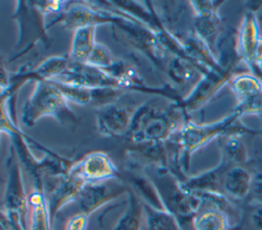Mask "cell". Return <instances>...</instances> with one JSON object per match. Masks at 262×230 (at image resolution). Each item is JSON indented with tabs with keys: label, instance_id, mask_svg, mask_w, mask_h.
I'll list each match as a JSON object with an SVG mask.
<instances>
[{
	"label": "cell",
	"instance_id": "obj_1",
	"mask_svg": "<svg viewBox=\"0 0 262 230\" xmlns=\"http://www.w3.org/2000/svg\"><path fill=\"white\" fill-rule=\"evenodd\" d=\"M241 119L233 110L212 123L198 124L187 119L179 132L171 139L175 146L174 160L179 168V172L186 173L189 169L191 155L214 139H219L229 133L257 135L256 130L243 125Z\"/></svg>",
	"mask_w": 262,
	"mask_h": 230
},
{
	"label": "cell",
	"instance_id": "obj_2",
	"mask_svg": "<svg viewBox=\"0 0 262 230\" xmlns=\"http://www.w3.org/2000/svg\"><path fill=\"white\" fill-rule=\"evenodd\" d=\"M186 120V114L175 102L166 108L146 102L133 111L127 137L133 144L166 143Z\"/></svg>",
	"mask_w": 262,
	"mask_h": 230
},
{
	"label": "cell",
	"instance_id": "obj_3",
	"mask_svg": "<svg viewBox=\"0 0 262 230\" xmlns=\"http://www.w3.org/2000/svg\"><path fill=\"white\" fill-rule=\"evenodd\" d=\"M219 53V66L202 75L189 93L176 103L186 116L207 104L238 73L236 68L241 59L235 51V41L229 39Z\"/></svg>",
	"mask_w": 262,
	"mask_h": 230
},
{
	"label": "cell",
	"instance_id": "obj_4",
	"mask_svg": "<svg viewBox=\"0 0 262 230\" xmlns=\"http://www.w3.org/2000/svg\"><path fill=\"white\" fill-rule=\"evenodd\" d=\"M43 117H52L61 125L78 120L69 100L51 80L35 83L33 93L23 106L21 123L31 128Z\"/></svg>",
	"mask_w": 262,
	"mask_h": 230
},
{
	"label": "cell",
	"instance_id": "obj_5",
	"mask_svg": "<svg viewBox=\"0 0 262 230\" xmlns=\"http://www.w3.org/2000/svg\"><path fill=\"white\" fill-rule=\"evenodd\" d=\"M145 175L155 184L165 210L172 213L177 220L194 218L200 209L196 193L186 191L181 179L168 167H148Z\"/></svg>",
	"mask_w": 262,
	"mask_h": 230
},
{
	"label": "cell",
	"instance_id": "obj_6",
	"mask_svg": "<svg viewBox=\"0 0 262 230\" xmlns=\"http://www.w3.org/2000/svg\"><path fill=\"white\" fill-rule=\"evenodd\" d=\"M118 40L126 41L131 47L143 53L159 68L165 71L171 57L161 45L156 31L125 12V15L112 26Z\"/></svg>",
	"mask_w": 262,
	"mask_h": 230
},
{
	"label": "cell",
	"instance_id": "obj_7",
	"mask_svg": "<svg viewBox=\"0 0 262 230\" xmlns=\"http://www.w3.org/2000/svg\"><path fill=\"white\" fill-rule=\"evenodd\" d=\"M105 4L106 6L96 2H68L66 8L48 27L59 22L64 29L75 31L79 28L97 27L104 24L113 26L125 15V12L110 2Z\"/></svg>",
	"mask_w": 262,
	"mask_h": 230
},
{
	"label": "cell",
	"instance_id": "obj_8",
	"mask_svg": "<svg viewBox=\"0 0 262 230\" xmlns=\"http://www.w3.org/2000/svg\"><path fill=\"white\" fill-rule=\"evenodd\" d=\"M45 15L35 2H16L13 18L16 19L19 28L18 43L15 46L18 55L28 52L39 41L46 44L47 47L50 46V38L46 35L48 28L45 25Z\"/></svg>",
	"mask_w": 262,
	"mask_h": 230
},
{
	"label": "cell",
	"instance_id": "obj_9",
	"mask_svg": "<svg viewBox=\"0 0 262 230\" xmlns=\"http://www.w3.org/2000/svg\"><path fill=\"white\" fill-rule=\"evenodd\" d=\"M7 180L2 198V210L6 216L20 221L28 228L29 200L25 190L20 164L13 148L6 160Z\"/></svg>",
	"mask_w": 262,
	"mask_h": 230
},
{
	"label": "cell",
	"instance_id": "obj_10",
	"mask_svg": "<svg viewBox=\"0 0 262 230\" xmlns=\"http://www.w3.org/2000/svg\"><path fill=\"white\" fill-rule=\"evenodd\" d=\"M52 81L91 89L113 88L126 91L119 80L113 78L103 70L87 63L73 62L72 60L68 68Z\"/></svg>",
	"mask_w": 262,
	"mask_h": 230
},
{
	"label": "cell",
	"instance_id": "obj_11",
	"mask_svg": "<svg viewBox=\"0 0 262 230\" xmlns=\"http://www.w3.org/2000/svg\"><path fill=\"white\" fill-rule=\"evenodd\" d=\"M128 189V184L123 182L122 179L86 183L77 202L81 212L90 216L102 205L115 200L123 194H127Z\"/></svg>",
	"mask_w": 262,
	"mask_h": 230
},
{
	"label": "cell",
	"instance_id": "obj_12",
	"mask_svg": "<svg viewBox=\"0 0 262 230\" xmlns=\"http://www.w3.org/2000/svg\"><path fill=\"white\" fill-rule=\"evenodd\" d=\"M73 169L86 183L122 179L117 166L108 154L103 151H92L86 153L80 160L74 164Z\"/></svg>",
	"mask_w": 262,
	"mask_h": 230
},
{
	"label": "cell",
	"instance_id": "obj_13",
	"mask_svg": "<svg viewBox=\"0 0 262 230\" xmlns=\"http://www.w3.org/2000/svg\"><path fill=\"white\" fill-rule=\"evenodd\" d=\"M85 184L86 182L73 169V167L66 176L55 179L49 193V197L47 198L48 210L52 223H54L57 213L64 205L78 200V197Z\"/></svg>",
	"mask_w": 262,
	"mask_h": 230
},
{
	"label": "cell",
	"instance_id": "obj_14",
	"mask_svg": "<svg viewBox=\"0 0 262 230\" xmlns=\"http://www.w3.org/2000/svg\"><path fill=\"white\" fill-rule=\"evenodd\" d=\"M132 117V111L117 103L99 107L95 113L97 131L106 137L127 135L131 126Z\"/></svg>",
	"mask_w": 262,
	"mask_h": 230
},
{
	"label": "cell",
	"instance_id": "obj_15",
	"mask_svg": "<svg viewBox=\"0 0 262 230\" xmlns=\"http://www.w3.org/2000/svg\"><path fill=\"white\" fill-rule=\"evenodd\" d=\"M260 37L257 14L255 11L247 9L243 14L234 39L236 54L241 61L246 65L249 62Z\"/></svg>",
	"mask_w": 262,
	"mask_h": 230
},
{
	"label": "cell",
	"instance_id": "obj_16",
	"mask_svg": "<svg viewBox=\"0 0 262 230\" xmlns=\"http://www.w3.org/2000/svg\"><path fill=\"white\" fill-rule=\"evenodd\" d=\"M230 167V165L224 159L220 158L217 166L200 174L185 177L181 180L183 188L192 193L203 192H220L222 193V178L224 172Z\"/></svg>",
	"mask_w": 262,
	"mask_h": 230
},
{
	"label": "cell",
	"instance_id": "obj_17",
	"mask_svg": "<svg viewBox=\"0 0 262 230\" xmlns=\"http://www.w3.org/2000/svg\"><path fill=\"white\" fill-rule=\"evenodd\" d=\"M251 182L252 172L248 166H230L222 178V193L228 198L246 201Z\"/></svg>",
	"mask_w": 262,
	"mask_h": 230
},
{
	"label": "cell",
	"instance_id": "obj_18",
	"mask_svg": "<svg viewBox=\"0 0 262 230\" xmlns=\"http://www.w3.org/2000/svg\"><path fill=\"white\" fill-rule=\"evenodd\" d=\"M28 230H53L44 187H34L28 194Z\"/></svg>",
	"mask_w": 262,
	"mask_h": 230
},
{
	"label": "cell",
	"instance_id": "obj_19",
	"mask_svg": "<svg viewBox=\"0 0 262 230\" xmlns=\"http://www.w3.org/2000/svg\"><path fill=\"white\" fill-rule=\"evenodd\" d=\"M227 85L236 99V105L246 103L262 93V79L251 72L234 74Z\"/></svg>",
	"mask_w": 262,
	"mask_h": 230
},
{
	"label": "cell",
	"instance_id": "obj_20",
	"mask_svg": "<svg viewBox=\"0 0 262 230\" xmlns=\"http://www.w3.org/2000/svg\"><path fill=\"white\" fill-rule=\"evenodd\" d=\"M243 135L239 133H229L219 138L221 158L230 166H248L251 162L249 149Z\"/></svg>",
	"mask_w": 262,
	"mask_h": 230
},
{
	"label": "cell",
	"instance_id": "obj_21",
	"mask_svg": "<svg viewBox=\"0 0 262 230\" xmlns=\"http://www.w3.org/2000/svg\"><path fill=\"white\" fill-rule=\"evenodd\" d=\"M193 32L216 54L218 51V37L222 29V18L218 12L193 15Z\"/></svg>",
	"mask_w": 262,
	"mask_h": 230
},
{
	"label": "cell",
	"instance_id": "obj_22",
	"mask_svg": "<svg viewBox=\"0 0 262 230\" xmlns=\"http://www.w3.org/2000/svg\"><path fill=\"white\" fill-rule=\"evenodd\" d=\"M97 27H85L79 28L74 31L70 59L77 63H87L90 53L96 43L95 30Z\"/></svg>",
	"mask_w": 262,
	"mask_h": 230
},
{
	"label": "cell",
	"instance_id": "obj_23",
	"mask_svg": "<svg viewBox=\"0 0 262 230\" xmlns=\"http://www.w3.org/2000/svg\"><path fill=\"white\" fill-rule=\"evenodd\" d=\"M165 73L172 83L179 86L198 82L202 77V73L189 60L177 56H171L166 64Z\"/></svg>",
	"mask_w": 262,
	"mask_h": 230
},
{
	"label": "cell",
	"instance_id": "obj_24",
	"mask_svg": "<svg viewBox=\"0 0 262 230\" xmlns=\"http://www.w3.org/2000/svg\"><path fill=\"white\" fill-rule=\"evenodd\" d=\"M143 218V202L129 187L127 192V208L113 230H140Z\"/></svg>",
	"mask_w": 262,
	"mask_h": 230
},
{
	"label": "cell",
	"instance_id": "obj_25",
	"mask_svg": "<svg viewBox=\"0 0 262 230\" xmlns=\"http://www.w3.org/2000/svg\"><path fill=\"white\" fill-rule=\"evenodd\" d=\"M127 180L128 186L138 195L143 203L155 209L165 210V206L155 184L146 175L129 173Z\"/></svg>",
	"mask_w": 262,
	"mask_h": 230
},
{
	"label": "cell",
	"instance_id": "obj_26",
	"mask_svg": "<svg viewBox=\"0 0 262 230\" xmlns=\"http://www.w3.org/2000/svg\"><path fill=\"white\" fill-rule=\"evenodd\" d=\"M195 230H238L225 213L214 209H203L193 219Z\"/></svg>",
	"mask_w": 262,
	"mask_h": 230
},
{
	"label": "cell",
	"instance_id": "obj_27",
	"mask_svg": "<svg viewBox=\"0 0 262 230\" xmlns=\"http://www.w3.org/2000/svg\"><path fill=\"white\" fill-rule=\"evenodd\" d=\"M147 230H180L177 218L167 210H159L143 203Z\"/></svg>",
	"mask_w": 262,
	"mask_h": 230
},
{
	"label": "cell",
	"instance_id": "obj_28",
	"mask_svg": "<svg viewBox=\"0 0 262 230\" xmlns=\"http://www.w3.org/2000/svg\"><path fill=\"white\" fill-rule=\"evenodd\" d=\"M53 82L69 101H72V102L80 104V105H87V104L91 105V102H92V89L91 88L73 86V85H69V84L59 83L56 81H53Z\"/></svg>",
	"mask_w": 262,
	"mask_h": 230
},
{
	"label": "cell",
	"instance_id": "obj_29",
	"mask_svg": "<svg viewBox=\"0 0 262 230\" xmlns=\"http://www.w3.org/2000/svg\"><path fill=\"white\" fill-rule=\"evenodd\" d=\"M114 61L115 59L112 55L111 50L104 44L96 42L90 53L87 64H90L97 68L106 70L114 63Z\"/></svg>",
	"mask_w": 262,
	"mask_h": 230
},
{
	"label": "cell",
	"instance_id": "obj_30",
	"mask_svg": "<svg viewBox=\"0 0 262 230\" xmlns=\"http://www.w3.org/2000/svg\"><path fill=\"white\" fill-rule=\"evenodd\" d=\"M242 223H246L251 230H262V202L246 203L243 210Z\"/></svg>",
	"mask_w": 262,
	"mask_h": 230
},
{
	"label": "cell",
	"instance_id": "obj_31",
	"mask_svg": "<svg viewBox=\"0 0 262 230\" xmlns=\"http://www.w3.org/2000/svg\"><path fill=\"white\" fill-rule=\"evenodd\" d=\"M250 170L252 172V182L246 203L262 202V165H258L256 162L254 163V167L250 168Z\"/></svg>",
	"mask_w": 262,
	"mask_h": 230
},
{
	"label": "cell",
	"instance_id": "obj_32",
	"mask_svg": "<svg viewBox=\"0 0 262 230\" xmlns=\"http://www.w3.org/2000/svg\"><path fill=\"white\" fill-rule=\"evenodd\" d=\"M247 66L249 72L262 79V36L260 37Z\"/></svg>",
	"mask_w": 262,
	"mask_h": 230
},
{
	"label": "cell",
	"instance_id": "obj_33",
	"mask_svg": "<svg viewBox=\"0 0 262 230\" xmlns=\"http://www.w3.org/2000/svg\"><path fill=\"white\" fill-rule=\"evenodd\" d=\"M223 1H190L188 5L193 11V15L218 12L219 7L223 4Z\"/></svg>",
	"mask_w": 262,
	"mask_h": 230
},
{
	"label": "cell",
	"instance_id": "obj_34",
	"mask_svg": "<svg viewBox=\"0 0 262 230\" xmlns=\"http://www.w3.org/2000/svg\"><path fill=\"white\" fill-rule=\"evenodd\" d=\"M89 222V216L83 212L70 217L66 224V230H86Z\"/></svg>",
	"mask_w": 262,
	"mask_h": 230
},
{
	"label": "cell",
	"instance_id": "obj_35",
	"mask_svg": "<svg viewBox=\"0 0 262 230\" xmlns=\"http://www.w3.org/2000/svg\"><path fill=\"white\" fill-rule=\"evenodd\" d=\"M1 228L4 230H28L20 221L6 216L3 212H1Z\"/></svg>",
	"mask_w": 262,
	"mask_h": 230
},
{
	"label": "cell",
	"instance_id": "obj_36",
	"mask_svg": "<svg viewBox=\"0 0 262 230\" xmlns=\"http://www.w3.org/2000/svg\"><path fill=\"white\" fill-rule=\"evenodd\" d=\"M257 135L260 136V137H262V127H261L259 130H257Z\"/></svg>",
	"mask_w": 262,
	"mask_h": 230
},
{
	"label": "cell",
	"instance_id": "obj_37",
	"mask_svg": "<svg viewBox=\"0 0 262 230\" xmlns=\"http://www.w3.org/2000/svg\"><path fill=\"white\" fill-rule=\"evenodd\" d=\"M1 230H4V229H3V228H1Z\"/></svg>",
	"mask_w": 262,
	"mask_h": 230
}]
</instances>
